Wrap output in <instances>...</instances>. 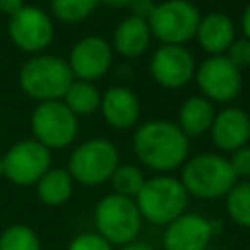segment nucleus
<instances>
[{
	"instance_id": "c85d7f7f",
	"label": "nucleus",
	"mask_w": 250,
	"mask_h": 250,
	"mask_svg": "<svg viewBox=\"0 0 250 250\" xmlns=\"http://www.w3.org/2000/svg\"><path fill=\"white\" fill-rule=\"evenodd\" d=\"M129 10H131V16L148 20V16H150L152 10H154V2H152V0H133L131 6H129Z\"/></svg>"
},
{
	"instance_id": "9b49d317",
	"label": "nucleus",
	"mask_w": 250,
	"mask_h": 250,
	"mask_svg": "<svg viewBox=\"0 0 250 250\" xmlns=\"http://www.w3.org/2000/svg\"><path fill=\"white\" fill-rule=\"evenodd\" d=\"M8 35L20 51L41 53L51 45L55 25L45 10L37 6H23L16 16L10 18Z\"/></svg>"
},
{
	"instance_id": "9d476101",
	"label": "nucleus",
	"mask_w": 250,
	"mask_h": 250,
	"mask_svg": "<svg viewBox=\"0 0 250 250\" xmlns=\"http://www.w3.org/2000/svg\"><path fill=\"white\" fill-rule=\"evenodd\" d=\"M195 80L203 98L217 104L232 102L242 90V74L225 55L207 57L195 68Z\"/></svg>"
},
{
	"instance_id": "c756f323",
	"label": "nucleus",
	"mask_w": 250,
	"mask_h": 250,
	"mask_svg": "<svg viewBox=\"0 0 250 250\" xmlns=\"http://www.w3.org/2000/svg\"><path fill=\"white\" fill-rule=\"evenodd\" d=\"M23 6H25L23 0H0V14L12 18V16H16Z\"/></svg>"
},
{
	"instance_id": "a878e982",
	"label": "nucleus",
	"mask_w": 250,
	"mask_h": 250,
	"mask_svg": "<svg viewBox=\"0 0 250 250\" xmlns=\"http://www.w3.org/2000/svg\"><path fill=\"white\" fill-rule=\"evenodd\" d=\"M66 250H113V246L98 232H82L70 240Z\"/></svg>"
},
{
	"instance_id": "bb28decb",
	"label": "nucleus",
	"mask_w": 250,
	"mask_h": 250,
	"mask_svg": "<svg viewBox=\"0 0 250 250\" xmlns=\"http://www.w3.org/2000/svg\"><path fill=\"white\" fill-rule=\"evenodd\" d=\"M225 57H227V59H229V61H230L238 70H242V68L250 66V41H248L246 37L234 39V41H232V45L227 49Z\"/></svg>"
},
{
	"instance_id": "7ed1b4c3",
	"label": "nucleus",
	"mask_w": 250,
	"mask_h": 250,
	"mask_svg": "<svg viewBox=\"0 0 250 250\" xmlns=\"http://www.w3.org/2000/svg\"><path fill=\"white\" fill-rule=\"evenodd\" d=\"M188 195L197 199H219L238 182L229 158L215 152H203L184 162L182 178Z\"/></svg>"
},
{
	"instance_id": "aec40b11",
	"label": "nucleus",
	"mask_w": 250,
	"mask_h": 250,
	"mask_svg": "<svg viewBox=\"0 0 250 250\" xmlns=\"http://www.w3.org/2000/svg\"><path fill=\"white\" fill-rule=\"evenodd\" d=\"M72 189L74 180L66 168H49L37 182V195L49 207L66 203L72 195Z\"/></svg>"
},
{
	"instance_id": "f3484780",
	"label": "nucleus",
	"mask_w": 250,
	"mask_h": 250,
	"mask_svg": "<svg viewBox=\"0 0 250 250\" xmlns=\"http://www.w3.org/2000/svg\"><path fill=\"white\" fill-rule=\"evenodd\" d=\"M195 39L199 47L205 53H209V57L225 55L227 49L236 39V29H234L232 20L227 14L211 12L207 16H201L197 31H195Z\"/></svg>"
},
{
	"instance_id": "393cba45",
	"label": "nucleus",
	"mask_w": 250,
	"mask_h": 250,
	"mask_svg": "<svg viewBox=\"0 0 250 250\" xmlns=\"http://www.w3.org/2000/svg\"><path fill=\"white\" fill-rule=\"evenodd\" d=\"M0 250H41V242L31 227L10 225L0 234Z\"/></svg>"
},
{
	"instance_id": "2eb2a0df",
	"label": "nucleus",
	"mask_w": 250,
	"mask_h": 250,
	"mask_svg": "<svg viewBox=\"0 0 250 250\" xmlns=\"http://www.w3.org/2000/svg\"><path fill=\"white\" fill-rule=\"evenodd\" d=\"M213 145L223 152H234L250 141V115L236 105H229L215 113L211 125Z\"/></svg>"
},
{
	"instance_id": "f03ea898",
	"label": "nucleus",
	"mask_w": 250,
	"mask_h": 250,
	"mask_svg": "<svg viewBox=\"0 0 250 250\" xmlns=\"http://www.w3.org/2000/svg\"><path fill=\"white\" fill-rule=\"evenodd\" d=\"M72 82L74 76L68 62L55 55H35L27 59L18 72L21 92L37 102L62 100Z\"/></svg>"
},
{
	"instance_id": "a211bd4d",
	"label": "nucleus",
	"mask_w": 250,
	"mask_h": 250,
	"mask_svg": "<svg viewBox=\"0 0 250 250\" xmlns=\"http://www.w3.org/2000/svg\"><path fill=\"white\" fill-rule=\"evenodd\" d=\"M152 39L148 21L137 16H127L125 20L119 21V25L113 31V41L111 49L117 51V55L125 59H137L145 55Z\"/></svg>"
},
{
	"instance_id": "4468645a",
	"label": "nucleus",
	"mask_w": 250,
	"mask_h": 250,
	"mask_svg": "<svg viewBox=\"0 0 250 250\" xmlns=\"http://www.w3.org/2000/svg\"><path fill=\"white\" fill-rule=\"evenodd\" d=\"M213 236V225L203 215L182 213L166 225L164 250H205Z\"/></svg>"
},
{
	"instance_id": "f8f14e48",
	"label": "nucleus",
	"mask_w": 250,
	"mask_h": 250,
	"mask_svg": "<svg viewBox=\"0 0 250 250\" xmlns=\"http://www.w3.org/2000/svg\"><path fill=\"white\" fill-rule=\"evenodd\" d=\"M68 66L74 80L94 82L107 74L113 62L111 45L100 35H86L74 43L68 55Z\"/></svg>"
},
{
	"instance_id": "7c9ffc66",
	"label": "nucleus",
	"mask_w": 250,
	"mask_h": 250,
	"mask_svg": "<svg viewBox=\"0 0 250 250\" xmlns=\"http://www.w3.org/2000/svg\"><path fill=\"white\" fill-rule=\"evenodd\" d=\"M104 6L107 8H115V10H121V8H129L133 0H100Z\"/></svg>"
},
{
	"instance_id": "f257e3e1",
	"label": "nucleus",
	"mask_w": 250,
	"mask_h": 250,
	"mask_svg": "<svg viewBox=\"0 0 250 250\" xmlns=\"http://www.w3.org/2000/svg\"><path fill=\"white\" fill-rule=\"evenodd\" d=\"M133 150L146 168L166 174L180 168L189 152V139L178 123L152 119L143 123L133 135Z\"/></svg>"
},
{
	"instance_id": "2f4dec72",
	"label": "nucleus",
	"mask_w": 250,
	"mask_h": 250,
	"mask_svg": "<svg viewBox=\"0 0 250 250\" xmlns=\"http://www.w3.org/2000/svg\"><path fill=\"white\" fill-rule=\"evenodd\" d=\"M242 33H244V37L250 41V4L246 6V10H244V14H242Z\"/></svg>"
},
{
	"instance_id": "dca6fc26",
	"label": "nucleus",
	"mask_w": 250,
	"mask_h": 250,
	"mask_svg": "<svg viewBox=\"0 0 250 250\" xmlns=\"http://www.w3.org/2000/svg\"><path fill=\"white\" fill-rule=\"evenodd\" d=\"M102 115L113 129H131L141 115V104L133 90L127 86H111L104 92L100 102Z\"/></svg>"
},
{
	"instance_id": "1a4fd4ad",
	"label": "nucleus",
	"mask_w": 250,
	"mask_h": 250,
	"mask_svg": "<svg viewBox=\"0 0 250 250\" xmlns=\"http://www.w3.org/2000/svg\"><path fill=\"white\" fill-rule=\"evenodd\" d=\"M4 158V176L16 186H33L51 168V150L35 139L18 141Z\"/></svg>"
},
{
	"instance_id": "4be33fe9",
	"label": "nucleus",
	"mask_w": 250,
	"mask_h": 250,
	"mask_svg": "<svg viewBox=\"0 0 250 250\" xmlns=\"http://www.w3.org/2000/svg\"><path fill=\"white\" fill-rule=\"evenodd\" d=\"M227 197V211L229 217L244 229H250V182L248 180H238Z\"/></svg>"
},
{
	"instance_id": "b1692460",
	"label": "nucleus",
	"mask_w": 250,
	"mask_h": 250,
	"mask_svg": "<svg viewBox=\"0 0 250 250\" xmlns=\"http://www.w3.org/2000/svg\"><path fill=\"white\" fill-rule=\"evenodd\" d=\"M98 4L100 0H51V10L59 21L74 25L90 18Z\"/></svg>"
},
{
	"instance_id": "cd10ccee",
	"label": "nucleus",
	"mask_w": 250,
	"mask_h": 250,
	"mask_svg": "<svg viewBox=\"0 0 250 250\" xmlns=\"http://www.w3.org/2000/svg\"><path fill=\"white\" fill-rule=\"evenodd\" d=\"M229 162H230V168H232L236 180L250 178V145L236 148L232 152V156L229 158Z\"/></svg>"
},
{
	"instance_id": "473e14b6",
	"label": "nucleus",
	"mask_w": 250,
	"mask_h": 250,
	"mask_svg": "<svg viewBox=\"0 0 250 250\" xmlns=\"http://www.w3.org/2000/svg\"><path fill=\"white\" fill-rule=\"evenodd\" d=\"M119 250H156V248H152L150 244H145V242H129V244H125V246H119Z\"/></svg>"
},
{
	"instance_id": "412c9836",
	"label": "nucleus",
	"mask_w": 250,
	"mask_h": 250,
	"mask_svg": "<svg viewBox=\"0 0 250 250\" xmlns=\"http://www.w3.org/2000/svg\"><path fill=\"white\" fill-rule=\"evenodd\" d=\"M64 105L76 115H92L96 109H100V102H102V94L100 90L94 86V82H86V80H74L66 94L62 96Z\"/></svg>"
},
{
	"instance_id": "5701e85b",
	"label": "nucleus",
	"mask_w": 250,
	"mask_h": 250,
	"mask_svg": "<svg viewBox=\"0 0 250 250\" xmlns=\"http://www.w3.org/2000/svg\"><path fill=\"white\" fill-rule=\"evenodd\" d=\"M109 182H111L113 193L135 199L137 193L141 191V188L145 186L146 178H145V174L141 172L139 166H135V164H119L113 170Z\"/></svg>"
},
{
	"instance_id": "6ab92c4d",
	"label": "nucleus",
	"mask_w": 250,
	"mask_h": 250,
	"mask_svg": "<svg viewBox=\"0 0 250 250\" xmlns=\"http://www.w3.org/2000/svg\"><path fill=\"white\" fill-rule=\"evenodd\" d=\"M215 119V107L213 102H209L203 96H191L188 98L178 111V127L184 131V135L189 137H201L207 133Z\"/></svg>"
},
{
	"instance_id": "20e7f679",
	"label": "nucleus",
	"mask_w": 250,
	"mask_h": 250,
	"mask_svg": "<svg viewBox=\"0 0 250 250\" xmlns=\"http://www.w3.org/2000/svg\"><path fill=\"white\" fill-rule=\"evenodd\" d=\"M188 197L189 195L180 178L160 174L145 182L135 197V203L143 221L152 225H168L186 211Z\"/></svg>"
},
{
	"instance_id": "6e6552de",
	"label": "nucleus",
	"mask_w": 250,
	"mask_h": 250,
	"mask_svg": "<svg viewBox=\"0 0 250 250\" xmlns=\"http://www.w3.org/2000/svg\"><path fill=\"white\" fill-rule=\"evenodd\" d=\"M78 117L62 100L39 102L31 113V133L49 150L68 146L78 135Z\"/></svg>"
},
{
	"instance_id": "ddd939ff",
	"label": "nucleus",
	"mask_w": 250,
	"mask_h": 250,
	"mask_svg": "<svg viewBox=\"0 0 250 250\" xmlns=\"http://www.w3.org/2000/svg\"><path fill=\"white\" fill-rule=\"evenodd\" d=\"M150 74L160 86L178 90L195 76V59L186 45H160L150 57Z\"/></svg>"
},
{
	"instance_id": "423d86ee",
	"label": "nucleus",
	"mask_w": 250,
	"mask_h": 250,
	"mask_svg": "<svg viewBox=\"0 0 250 250\" xmlns=\"http://www.w3.org/2000/svg\"><path fill=\"white\" fill-rule=\"evenodd\" d=\"M201 14L189 0H164L154 4L148 16V27L162 45H186L195 37Z\"/></svg>"
},
{
	"instance_id": "0eeeda50",
	"label": "nucleus",
	"mask_w": 250,
	"mask_h": 250,
	"mask_svg": "<svg viewBox=\"0 0 250 250\" xmlns=\"http://www.w3.org/2000/svg\"><path fill=\"white\" fill-rule=\"evenodd\" d=\"M119 166L117 146L102 137L80 143L68 158V174L82 186H100L109 182L113 170Z\"/></svg>"
},
{
	"instance_id": "39448f33",
	"label": "nucleus",
	"mask_w": 250,
	"mask_h": 250,
	"mask_svg": "<svg viewBox=\"0 0 250 250\" xmlns=\"http://www.w3.org/2000/svg\"><path fill=\"white\" fill-rule=\"evenodd\" d=\"M94 225L100 236H104L111 246L119 248L137 240L143 227V217L135 199L107 193L96 205Z\"/></svg>"
},
{
	"instance_id": "72a5a7b5",
	"label": "nucleus",
	"mask_w": 250,
	"mask_h": 250,
	"mask_svg": "<svg viewBox=\"0 0 250 250\" xmlns=\"http://www.w3.org/2000/svg\"><path fill=\"white\" fill-rule=\"evenodd\" d=\"M4 176V158L0 156V178Z\"/></svg>"
}]
</instances>
